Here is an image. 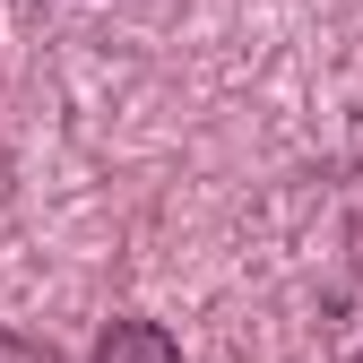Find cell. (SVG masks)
<instances>
[{"instance_id":"6da1fadb","label":"cell","mask_w":363,"mask_h":363,"mask_svg":"<svg viewBox=\"0 0 363 363\" xmlns=\"http://www.w3.org/2000/svg\"><path fill=\"white\" fill-rule=\"evenodd\" d=\"M96 363H182V346L156 329V320H113L96 337Z\"/></svg>"},{"instance_id":"7a4b0ae2","label":"cell","mask_w":363,"mask_h":363,"mask_svg":"<svg viewBox=\"0 0 363 363\" xmlns=\"http://www.w3.org/2000/svg\"><path fill=\"white\" fill-rule=\"evenodd\" d=\"M354 363H363V354H354Z\"/></svg>"}]
</instances>
